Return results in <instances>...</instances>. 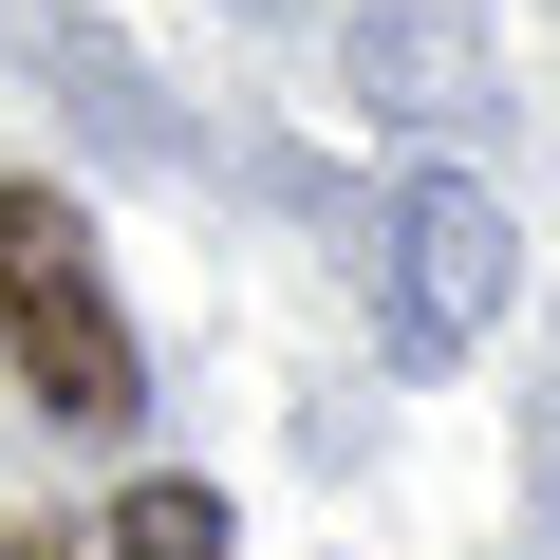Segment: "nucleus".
Returning a JSON list of instances; mask_svg holds the SVG:
<instances>
[{"label":"nucleus","instance_id":"f257e3e1","mask_svg":"<svg viewBox=\"0 0 560 560\" xmlns=\"http://www.w3.org/2000/svg\"><path fill=\"white\" fill-rule=\"evenodd\" d=\"M0 355H20L38 411H75V430H113L150 393L131 374V318H113V280H94V243H75L57 187H0Z\"/></svg>","mask_w":560,"mask_h":560},{"label":"nucleus","instance_id":"f03ea898","mask_svg":"<svg viewBox=\"0 0 560 560\" xmlns=\"http://www.w3.org/2000/svg\"><path fill=\"white\" fill-rule=\"evenodd\" d=\"M504 261H523L504 187H467V168L393 187V337H411V355H467V337L504 318Z\"/></svg>","mask_w":560,"mask_h":560},{"label":"nucleus","instance_id":"7ed1b4c3","mask_svg":"<svg viewBox=\"0 0 560 560\" xmlns=\"http://www.w3.org/2000/svg\"><path fill=\"white\" fill-rule=\"evenodd\" d=\"M113 560H224V504L206 486H131L113 504Z\"/></svg>","mask_w":560,"mask_h":560},{"label":"nucleus","instance_id":"20e7f679","mask_svg":"<svg viewBox=\"0 0 560 560\" xmlns=\"http://www.w3.org/2000/svg\"><path fill=\"white\" fill-rule=\"evenodd\" d=\"M38 560H57V541H38Z\"/></svg>","mask_w":560,"mask_h":560}]
</instances>
